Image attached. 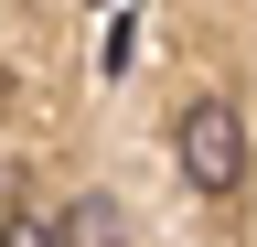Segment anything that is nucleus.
Wrapping results in <instances>:
<instances>
[{
    "label": "nucleus",
    "instance_id": "1",
    "mask_svg": "<svg viewBox=\"0 0 257 247\" xmlns=\"http://www.w3.org/2000/svg\"><path fill=\"white\" fill-rule=\"evenodd\" d=\"M172 161H182L193 194H236L246 183V118H236V97H193L182 129H172Z\"/></svg>",
    "mask_w": 257,
    "mask_h": 247
},
{
    "label": "nucleus",
    "instance_id": "2",
    "mask_svg": "<svg viewBox=\"0 0 257 247\" xmlns=\"http://www.w3.org/2000/svg\"><path fill=\"white\" fill-rule=\"evenodd\" d=\"M0 247H64V226H43V215H11V226H0Z\"/></svg>",
    "mask_w": 257,
    "mask_h": 247
}]
</instances>
